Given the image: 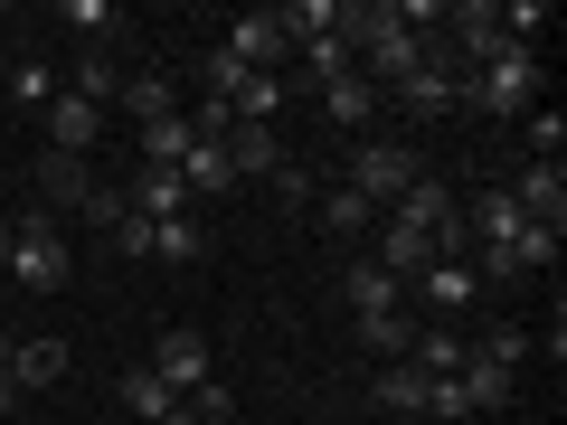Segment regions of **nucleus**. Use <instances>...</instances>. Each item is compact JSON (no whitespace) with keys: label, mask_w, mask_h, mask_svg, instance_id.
Instances as JSON below:
<instances>
[{"label":"nucleus","mask_w":567,"mask_h":425,"mask_svg":"<svg viewBox=\"0 0 567 425\" xmlns=\"http://www.w3.org/2000/svg\"><path fill=\"white\" fill-rule=\"evenodd\" d=\"M0 85H10V104H58V66H39V58H20Z\"/></svg>","instance_id":"27"},{"label":"nucleus","mask_w":567,"mask_h":425,"mask_svg":"<svg viewBox=\"0 0 567 425\" xmlns=\"http://www.w3.org/2000/svg\"><path fill=\"white\" fill-rule=\"evenodd\" d=\"M529 152H539V162L567 152V114H558V104H529Z\"/></svg>","instance_id":"29"},{"label":"nucleus","mask_w":567,"mask_h":425,"mask_svg":"<svg viewBox=\"0 0 567 425\" xmlns=\"http://www.w3.org/2000/svg\"><path fill=\"white\" fill-rule=\"evenodd\" d=\"M227 406H237V397H227V387H218V379H208V387H199V397H189V416H199V425H227Z\"/></svg>","instance_id":"32"},{"label":"nucleus","mask_w":567,"mask_h":425,"mask_svg":"<svg viewBox=\"0 0 567 425\" xmlns=\"http://www.w3.org/2000/svg\"><path fill=\"white\" fill-rule=\"evenodd\" d=\"M114 397H123V416H133V425H162L171 406H181L162 379H152V369H123V387H114Z\"/></svg>","instance_id":"20"},{"label":"nucleus","mask_w":567,"mask_h":425,"mask_svg":"<svg viewBox=\"0 0 567 425\" xmlns=\"http://www.w3.org/2000/svg\"><path fill=\"white\" fill-rule=\"evenodd\" d=\"M58 20H66V29H76V39H85V48H95V58H104V48H114V39H123V10H114V0H66Z\"/></svg>","instance_id":"19"},{"label":"nucleus","mask_w":567,"mask_h":425,"mask_svg":"<svg viewBox=\"0 0 567 425\" xmlns=\"http://www.w3.org/2000/svg\"><path fill=\"white\" fill-rule=\"evenodd\" d=\"M406 369H425V379H454V369H464V331H416V341H406Z\"/></svg>","instance_id":"24"},{"label":"nucleus","mask_w":567,"mask_h":425,"mask_svg":"<svg viewBox=\"0 0 567 425\" xmlns=\"http://www.w3.org/2000/svg\"><path fill=\"white\" fill-rule=\"evenodd\" d=\"M66 95H85V104H114V95H123V76H114V58H95V48H85V58L66 66Z\"/></svg>","instance_id":"25"},{"label":"nucleus","mask_w":567,"mask_h":425,"mask_svg":"<svg viewBox=\"0 0 567 425\" xmlns=\"http://www.w3.org/2000/svg\"><path fill=\"white\" fill-rule=\"evenodd\" d=\"M511 199H520V218H529V227L567 237V170H558V162H529L520 180H511Z\"/></svg>","instance_id":"9"},{"label":"nucleus","mask_w":567,"mask_h":425,"mask_svg":"<svg viewBox=\"0 0 567 425\" xmlns=\"http://www.w3.org/2000/svg\"><path fill=\"white\" fill-rule=\"evenodd\" d=\"M10 274H20V293H66L76 256H66V237H58L48 208H20V218H10Z\"/></svg>","instance_id":"1"},{"label":"nucleus","mask_w":567,"mask_h":425,"mask_svg":"<svg viewBox=\"0 0 567 425\" xmlns=\"http://www.w3.org/2000/svg\"><path fill=\"white\" fill-rule=\"evenodd\" d=\"M123 208H133V218H189V180L181 170H142V180H123Z\"/></svg>","instance_id":"13"},{"label":"nucleus","mask_w":567,"mask_h":425,"mask_svg":"<svg viewBox=\"0 0 567 425\" xmlns=\"http://www.w3.org/2000/svg\"><path fill=\"white\" fill-rule=\"evenodd\" d=\"M114 246H123V256H152V218H133V208H123V218H114Z\"/></svg>","instance_id":"30"},{"label":"nucleus","mask_w":567,"mask_h":425,"mask_svg":"<svg viewBox=\"0 0 567 425\" xmlns=\"http://www.w3.org/2000/svg\"><path fill=\"white\" fill-rule=\"evenodd\" d=\"M227 114L237 123H275L284 114V76H237L227 85Z\"/></svg>","instance_id":"23"},{"label":"nucleus","mask_w":567,"mask_h":425,"mask_svg":"<svg viewBox=\"0 0 567 425\" xmlns=\"http://www.w3.org/2000/svg\"><path fill=\"white\" fill-rule=\"evenodd\" d=\"M369 218H379L369 199H350V189H322V227H331V237H360Z\"/></svg>","instance_id":"28"},{"label":"nucleus","mask_w":567,"mask_h":425,"mask_svg":"<svg viewBox=\"0 0 567 425\" xmlns=\"http://www.w3.org/2000/svg\"><path fill=\"white\" fill-rule=\"evenodd\" d=\"M142 369H152V379H162L171 397H199V387L218 379V360H208V341H199V331H162V341H152V360H142Z\"/></svg>","instance_id":"4"},{"label":"nucleus","mask_w":567,"mask_h":425,"mask_svg":"<svg viewBox=\"0 0 567 425\" xmlns=\"http://www.w3.org/2000/svg\"><path fill=\"white\" fill-rule=\"evenodd\" d=\"M29 180H39V208H48V218L95 199V162H66V152H39V170H29Z\"/></svg>","instance_id":"11"},{"label":"nucleus","mask_w":567,"mask_h":425,"mask_svg":"<svg viewBox=\"0 0 567 425\" xmlns=\"http://www.w3.org/2000/svg\"><path fill=\"white\" fill-rule=\"evenodd\" d=\"M483 350H492L502 369H520V360H529V331H483Z\"/></svg>","instance_id":"31"},{"label":"nucleus","mask_w":567,"mask_h":425,"mask_svg":"<svg viewBox=\"0 0 567 425\" xmlns=\"http://www.w3.org/2000/svg\"><path fill=\"white\" fill-rule=\"evenodd\" d=\"M0 274H10V218H0Z\"/></svg>","instance_id":"34"},{"label":"nucleus","mask_w":567,"mask_h":425,"mask_svg":"<svg viewBox=\"0 0 567 425\" xmlns=\"http://www.w3.org/2000/svg\"><path fill=\"white\" fill-rule=\"evenodd\" d=\"M312 95H322V123H341V133H360V123L379 114V85H369L360 66H350V76H331V85H312Z\"/></svg>","instance_id":"14"},{"label":"nucleus","mask_w":567,"mask_h":425,"mask_svg":"<svg viewBox=\"0 0 567 425\" xmlns=\"http://www.w3.org/2000/svg\"><path fill=\"white\" fill-rule=\"evenodd\" d=\"M350 331L379 350V369H388V360H406V341H416V322H406V312H379V322H350Z\"/></svg>","instance_id":"26"},{"label":"nucleus","mask_w":567,"mask_h":425,"mask_svg":"<svg viewBox=\"0 0 567 425\" xmlns=\"http://www.w3.org/2000/svg\"><path fill=\"white\" fill-rule=\"evenodd\" d=\"M464 104H483V114H529V104H539V48H511V58L473 66Z\"/></svg>","instance_id":"3"},{"label":"nucleus","mask_w":567,"mask_h":425,"mask_svg":"<svg viewBox=\"0 0 567 425\" xmlns=\"http://www.w3.org/2000/svg\"><path fill=\"white\" fill-rule=\"evenodd\" d=\"M388 104H398V114H416V123H425V114H454V104H464V76H454L445 48H425V66H416V76H406Z\"/></svg>","instance_id":"5"},{"label":"nucleus","mask_w":567,"mask_h":425,"mask_svg":"<svg viewBox=\"0 0 567 425\" xmlns=\"http://www.w3.org/2000/svg\"><path fill=\"white\" fill-rule=\"evenodd\" d=\"M406 180H416V152H406V142H360L350 170H341V189H350V199H369L379 218L406 199Z\"/></svg>","instance_id":"2"},{"label":"nucleus","mask_w":567,"mask_h":425,"mask_svg":"<svg viewBox=\"0 0 567 425\" xmlns=\"http://www.w3.org/2000/svg\"><path fill=\"white\" fill-rule=\"evenodd\" d=\"M511 379H520V369H502L483 341H464V369H454V387H464L473 416H502V406H511Z\"/></svg>","instance_id":"10"},{"label":"nucleus","mask_w":567,"mask_h":425,"mask_svg":"<svg viewBox=\"0 0 567 425\" xmlns=\"http://www.w3.org/2000/svg\"><path fill=\"white\" fill-rule=\"evenodd\" d=\"M341 303H350V322H379V312H406V283L379 256H350L341 265Z\"/></svg>","instance_id":"6"},{"label":"nucleus","mask_w":567,"mask_h":425,"mask_svg":"<svg viewBox=\"0 0 567 425\" xmlns=\"http://www.w3.org/2000/svg\"><path fill=\"white\" fill-rule=\"evenodd\" d=\"M416 283H425V303H435V312H473V293H483V274H473V265H454V256H435Z\"/></svg>","instance_id":"15"},{"label":"nucleus","mask_w":567,"mask_h":425,"mask_svg":"<svg viewBox=\"0 0 567 425\" xmlns=\"http://www.w3.org/2000/svg\"><path fill=\"white\" fill-rule=\"evenodd\" d=\"M425 387H435V379H425V369L388 360V369H379V387H369V397H379V406H398V416H425Z\"/></svg>","instance_id":"22"},{"label":"nucleus","mask_w":567,"mask_h":425,"mask_svg":"<svg viewBox=\"0 0 567 425\" xmlns=\"http://www.w3.org/2000/svg\"><path fill=\"white\" fill-rule=\"evenodd\" d=\"M114 104H123L133 123H162V114H181V95H171V76H162V66H133Z\"/></svg>","instance_id":"16"},{"label":"nucleus","mask_w":567,"mask_h":425,"mask_svg":"<svg viewBox=\"0 0 567 425\" xmlns=\"http://www.w3.org/2000/svg\"><path fill=\"white\" fill-rule=\"evenodd\" d=\"M10 406H20V379H10V369H0V416H10Z\"/></svg>","instance_id":"33"},{"label":"nucleus","mask_w":567,"mask_h":425,"mask_svg":"<svg viewBox=\"0 0 567 425\" xmlns=\"http://www.w3.org/2000/svg\"><path fill=\"white\" fill-rule=\"evenodd\" d=\"M10 350H20V331H0V369H10Z\"/></svg>","instance_id":"35"},{"label":"nucleus","mask_w":567,"mask_h":425,"mask_svg":"<svg viewBox=\"0 0 567 425\" xmlns=\"http://www.w3.org/2000/svg\"><path fill=\"white\" fill-rule=\"evenodd\" d=\"M10 379H20V397H29V387H58L66 379V341H48V331L20 341V350H10Z\"/></svg>","instance_id":"17"},{"label":"nucleus","mask_w":567,"mask_h":425,"mask_svg":"<svg viewBox=\"0 0 567 425\" xmlns=\"http://www.w3.org/2000/svg\"><path fill=\"white\" fill-rule=\"evenodd\" d=\"M227 170H237V189H246V180H275V170H284L275 123H227Z\"/></svg>","instance_id":"12"},{"label":"nucleus","mask_w":567,"mask_h":425,"mask_svg":"<svg viewBox=\"0 0 567 425\" xmlns=\"http://www.w3.org/2000/svg\"><path fill=\"white\" fill-rule=\"evenodd\" d=\"M218 48L246 66V76H275V58H284L293 39H284V20H275V10H246V20H227V39H218Z\"/></svg>","instance_id":"8"},{"label":"nucleus","mask_w":567,"mask_h":425,"mask_svg":"<svg viewBox=\"0 0 567 425\" xmlns=\"http://www.w3.org/2000/svg\"><path fill=\"white\" fill-rule=\"evenodd\" d=\"M95 142H104V104H85V95H66V85H58V104H48V152L95 162Z\"/></svg>","instance_id":"7"},{"label":"nucleus","mask_w":567,"mask_h":425,"mask_svg":"<svg viewBox=\"0 0 567 425\" xmlns=\"http://www.w3.org/2000/svg\"><path fill=\"white\" fill-rule=\"evenodd\" d=\"M199 256H208L199 208H189V218H162V227H152V265H199Z\"/></svg>","instance_id":"18"},{"label":"nucleus","mask_w":567,"mask_h":425,"mask_svg":"<svg viewBox=\"0 0 567 425\" xmlns=\"http://www.w3.org/2000/svg\"><path fill=\"white\" fill-rule=\"evenodd\" d=\"M0 76H10V58H0Z\"/></svg>","instance_id":"36"},{"label":"nucleus","mask_w":567,"mask_h":425,"mask_svg":"<svg viewBox=\"0 0 567 425\" xmlns=\"http://www.w3.org/2000/svg\"><path fill=\"white\" fill-rule=\"evenodd\" d=\"M293 58H303L312 85H331V76H350V66H360V48H350V29H331V39H303Z\"/></svg>","instance_id":"21"}]
</instances>
